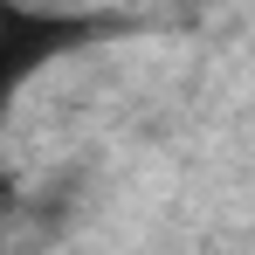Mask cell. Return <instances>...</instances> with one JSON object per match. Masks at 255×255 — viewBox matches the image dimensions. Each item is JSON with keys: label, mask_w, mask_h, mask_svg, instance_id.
I'll use <instances>...</instances> for the list:
<instances>
[{"label": "cell", "mask_w": 255, "mask_h": 255, "mask_svg": "<svg viewBox=\"0 0 255 255\" xmlns=\"http://www.w3.org/2000/svg\"><path fill=\"white\" fill-rule=\"evenodd\" d=\"M97 35H111L104 14H35L28 0H7V83H28L48 55H69Z\"/></svg>", "instance_id": "6da1fadb"}]
</instances>
